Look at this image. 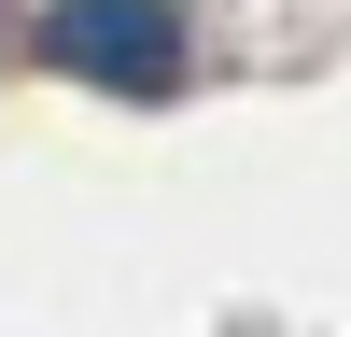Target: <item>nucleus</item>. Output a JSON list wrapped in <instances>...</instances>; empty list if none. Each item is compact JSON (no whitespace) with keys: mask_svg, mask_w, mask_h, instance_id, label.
Masks as SVG:
<instances>
[{"mask_svg":"<svg viewBox=\"0 0 351 337\" xmlns=\"http://www.w3.org/2000/svg\"><path fill=\"white\" fill-rule=\"evenodd\" d=\"M43 56L56 71H84V84H169L183 71V14H112V0H71V14H43Z\"/></svg>","mask_w":351,"mask_h":337,"instance_id":"nucleus-1","label":"nucleus"}]
</instances>
